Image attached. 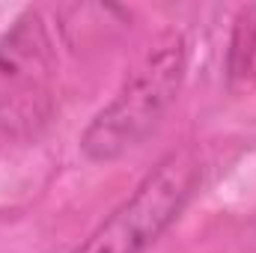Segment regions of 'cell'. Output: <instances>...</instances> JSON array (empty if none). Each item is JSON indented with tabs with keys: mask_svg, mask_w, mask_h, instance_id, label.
Wrapping results in <instances>:
<instances>
[{
	"mask_svg": "<svg viewBox=\"0 0 256 253\" xmlns=\"http://www.w3.org/2000/svg\"><path fill=\"white\" fill-rule=\"evenodd\" d=\"M188 74V48L179 33L164 36L128 72L114 98L90 120L78 146L92 164H114L143 146L170 108L176 104Z\"/></svg>",
	"mask_w": 256,
	"mask_h": 253,
	"instance_id": "cell-1",
	"label": "cell"
},
{
	"mask_svg": "<svg viewBox=\"0 0 256 253\" xmlns=\"http://www.w3.org/2000/svg\"><path fill=\"white\" fill-rule=\"evenodd\" d=\"M202 182V164L194 149L167 152L74 250L68 253H143L185 212Z\"/></svg>",
	"mask_w": 256,
	"mask_h": 253,
	"instance_id": "cell-2",
	"label": "cell"
},
{
	"mask_svg": "<svg viewBox=\"0 0 256 253\" xmlns=\"http://www.w3.org/2000/svg\"><path fill=\"white\" fill-rule=\"evenodd\" d=\"M57 57L39 12H21L0 33V137L36 140L57 108Z\"/></svg>",
	"mask_w": 256,
	"mask_h": 253,
	"instance_id": "cell-3",
	"label": "cell"
}]
</instances>
